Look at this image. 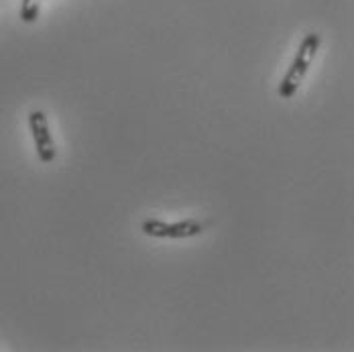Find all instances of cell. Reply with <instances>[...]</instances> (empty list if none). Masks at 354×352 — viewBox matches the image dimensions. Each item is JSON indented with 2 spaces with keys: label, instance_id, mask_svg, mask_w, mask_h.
Listing matches in <instances>:
<instances>
[{
  "label": "cell",
  "instance_id": "3957f363",
  "mask_svg": "<svg viewBox=\"0 0 354 352\" xmlns=\"http://www.w3.org/2000/svg\"><path fill=\"white\" fill-rule=\"evenodd\" d=\"M29 129H31V135H33V142H35L37 157L43 163L55 161L57 149H55V142H53V137H51V131H49V122H47V116H45L43 110H33L29 114Z\"/></svg>",
  "mask_w": 354,
  "mask_h": 352
},
{
  "label": "cell",
  "instance_id": "6da1fadb",
  "mask_svg": "<svg viewBox=\"0 0 354 352\" xmlns=\"http://www.w3.org/2000/svg\"><path fill=\"white\" fill-rule=\"evenodd\" d=\"M319 45H322L319 33H308L304 37V41L299 43V49H297L291 66H289V70H287L281 84H279V90H277L279 98L289 100V98L295 96V92L299 90V86L304 84L308 71L312 68V62H314L316 53L319 51Z\"/></svg>",
  "mask_w": 354,
  "mask_h": 352
},
{
  "label": "cell",
  "instance_id": "277c9868",
  "mask_svg": "<svg viewBox=\"0 0 354 352\" xmlns=\"http://www.w3.org/2000/svg\"><path fill=\"white\" fill-rule=\"evenodd\" d=\"M39 8H41V0H23L21 4V21L31 25L39 19Z\"/></svg>",
  "mask_w": 354,
  "mask_h": 352
},
{
  "label": "cell",
  "instance_id": "7a4b0ae2",
  "mask_svg": "<svg viewBox=\"0 0 354 352\" xmlns=\"http://www.w3.org/2000/svg\"><path fill=\"white\" fill-rule=\"evenodd\" d=\"M141 230L147 237H153V239H192V237H200L204 232V224L194 218H185L179 222H171V224L163 222V220L149 218L142 222Z\"/></svg>",
  "mask_w": 354,
  "mask_h": 352
}]
</instances>
